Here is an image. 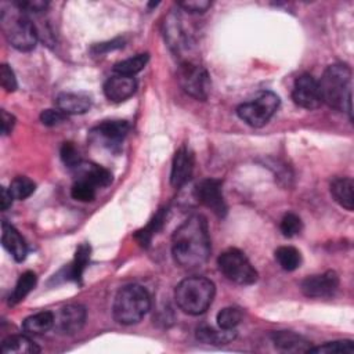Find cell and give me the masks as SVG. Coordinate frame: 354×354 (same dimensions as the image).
<instances>
[{
  "label": "cell",
  "instance_id": "1",
  "mask_svg": "<svg viewBox=\"0 0 354 354\" xmlns=\"http://www.w3.org/2000/svg\"><path fill=\"white\" fill-rule=\"evenodd\" d=\"M171 254L183 268L203 266L210 254L207 221L202 214L189 216L171 236Z\"/></svg>",
  "mask_w": 354,
  "mask_h": 354
},
{
  "label": "cell",
  "instance_id": "2",
  "mask_svg": "<svg viewBox=\"0 0 354 354\" xmlns=\"http://www.w3.org/2000/svg\"><path fill=\"white\" fill-rule=\"evenodd\" d=\"M350 82L351 69L346 64H332L325 69L318 86L322 102L339 111L347 108L351 119Z\"/></svg>",
  "mask_w": 354,
  "mask_h": 354
},
{
  "label": "cell",
  "instance_id": "3",
  "mask_svg": "<svg viewBox=\"0 0 354 354\" xmlns=\"http://www.w3.org/2000/svg\"><path fill=\"white\" fill-rule=\"evenodd\" d=\"M214 283L205 277H189L183 279L174 290L177 306L189 315L203 314L214 299Z\"/></svg>",
  "mask_w": 354,
  "mask_h": 354
},
{
  "label": "cell",
  "instance_id": "4",
  "mask_svg": "<svg viewBox=\"0 0 354 354\" xmlns=\"http://www.w3.org/2000/svg\"><path fill=\"white\" fill-rule=\"evenodd\" d=\"M151 307V297L145 288L130 283L120 288L113 300V318L122 325L140 322Z\"/></svg>",
  "mask_w": 354,
  "mask_h": 354
},
{
  "label": "cell",
  "instance_id": "5",
  "mask_svg": "<svg viewBox=\"0 0 354 354\" xmlns=\"http://www.w3.org/2000/svg\"><path fill=\"white\" fill-rule=\"evenodd\" d=\"M1 29L7 41L19 51H30L37 41V30L29 17L12 6L1 10Z\"/></svg>",
  "mask_w": 354,
  "mask_h": 354
},
{
  "label": "cell",
  "instance_id": "6",
  "mask_svg": "<svg viewBox=\"0 0 354 354\" xmlns=\"http://www.w3.org/2000/svg\"><path fill=\"white\" fill-rule=\"evenodd\" d=\"M279 106V97L272 91H261L250 101L242 102L236 108L241 120L252 127H261L268 123Z\"/></svg>",
  "mask_w": 354,
  "mask_h": 354
},
{
  "label": "cell",
  "instance_id": "7",
  "mask_svg": "<svg viewBox=\"0 0 354 354\" xmlns=\"http://www.w3.org/2000/svg\"><path fill=\"white\" fill-rule=\"evenodd\" d=\"M220 271L232 282L239 285H252L257 281V271L248 257L235 248L224 250L217 260Z\"/></svg>",
  "mask_w": 354,
  "mask_h": 354
},
{
  "label": "cell",
  "instance_id": "8",
  "mask_svg": "<svg viewBox=\"0 0 354 354\" xmlns=\"http://www.w3.org/2000/svg\"><path fill=\"white\" fill-rule=\"evenodd\" d=\"M177 79L181 88L188 95L201 101H205L207 98L212 83L207 71L202 65L191 59L183 61L177 72Z\"/></svg>",
  "mask_w": 354,
  "mask_h": 354
},
{
  "label": "cell",
  "instance_id": "9",
  "mask_svg": "<svg viewBox=\"0 0 354 354\" xmlns=\"http://www.w3.org/2000/svg\"><path fill=\"white\" fill-rule=\"evenodd\" d=\"M195 198L199 203L210 209L218 217L227 213V205L223 196L221 181L217 178H205L195 187Z\"/></svg>",
  "mask_w": 354,
  "mask_h": 354
},
{
  "label": "cell",
  "instance_id": "10",
  "mask_svg": "<svg viewBox=\"0 0 354 354\" xmlns=\"http://www.w3.org/2000/svg\"><path fill=\"white\" fill-rule=\"evenodd\" d=\"M292 98L295 104L304 109H317L322 104L318 80L310 73H303L296 77L292 88Z\"/></svg>",
  "mask_w": 354,
  "mask_h": 354
},
{
  "label": "cell",
  "instance_id": "11",
  "mask_svg": "<svg viewBox=\"0 0 354 354\" xmlns=\"http://www.w3.org/2000/svg\"><path fill=\"white\" fill-rule=\"evenodd\" d=\"M339 288V275L329 270L318 275L307 277L301 281L300 289L304 296L313 299L330 297Z\"/></svg>",
  "mask_w": 354,
  "mask_h": 354
},
{
  "label": "cell",
  "instance_id": "12",
  "mask_svg": "<svg viewBox=\"0 0 354 354\" xmlns=\"http://www.w3.org/2000/svg\"><path fill=\"white\" fill-rule=\"evenodd\" d=\"M130 124L126 120H105L91 129L90 136L94 141L109 149L118 148L127 136Z\"/></svg>",
  "mask_w": 354,
  "mask_h": 354
},
{
  "label": "cell",
  "instance_id": "13",
  "mask_svg": "<svg viewBox=\"0 0 354 354\" xmlns=\"http://www.w3.org/2000/svg\"><path fill=\"white\" fill-rule=\"evenodd\" d=\"M183 22L180 14H170L165 21V39L169 47L178 55H183L192 44L191 32L189 29L187 30Z\"/></svg>",
  "mask_w": 354,
  "mask_h": 354
},
{
  "label": "cell",
  "instance_id": "14",
  "mask_svg": "<svg viewBox=\"0 0 354 354\" xmlns=\"http://www.w3.org/2000/svg\"><path fill=\"white\" fill-rule=\"evenodd\" d=\"M194 153L188 147L183 145L176 151L170 173V183L174 188H180L189 181L194 171Z\"/></svg>",
  "mask_w": 354,
  "mask_h": 354
},
{
  "label": "cell",
  "instance_id": "15",
  "mask_svg": "<svg viewBox=\"0 0 354 354\" xmlns=\"http://www.w3.org/2000/svg\"><path fill=\"white\" fill-rule=\"evenodd\" d=\"M86 308L80 304H68L62 307L55 317V328L64 335L77 333L86 322Z\"/></svg>",
  "mask_w": 354,
  "mask_h": 354
},
{
  "label": "cell",
  "instance_id": "16",
  "mask_svg": "<svg viewBox=\"0 0 354 354\" xmlns=\"http://www.w3.org/2000/svg\"><path fill=\"white\" fill-rule=\"evenodd\" d=\"M137 90V82L131 76L115 75L104 83V94L112 102H123Z\"/></svg>",
  "mask_w": 354,
  "mask_h": 354
},
{
  "label": "cell",
  "instance_id": "17",
  "mask_svg": "<svg viewBox=\"0 0 354 354\" xmlns=\"http://www.w3.org/2000/svg\"><path fill=\"white\" fill-rule=\"evenodd\" d=\"M271 340L278 350L285 353H310L313 348L311 342L290 330L272 332Z\"/></svg>",
  "mask_w": 354,
  "mask_h": 354
},
{
  "label": "cell",
  "instance_id": "18",
  "mask_svg": "<svg viewBox=\"0 0 354 354\" xmlns=\"http://www.w3.org/2000/svg\"><path fill=\"white\" fill-rule=\"evenodd\" d=\"M1 243L15 261L21 263L26 259L28 248L24 238L11 224L6 221L1 224Z\"/></svg>",
  "mask_w": 354,
  "mask_h": 354
},
{
  "label": "cell",
  "instance_id": "19",
  "mask_svg": "<svg viewBox=\"0 0 354 354\" xmlns=\"http://www.w3.org/2000/svg\"><path fill=\"white\" fill-rule=\"evenodd\" d=\"M55 102L57 108L66 115H82L91 106L90 97L80 93H59Z\"/></svg>",
  "mask_w": 354,
  "mask_h": 354
},
{
  "label": "cell",
  "instance_id": "20",
  "mask_svg": "<svg viewBox=\"0 0 354 354\" xmlns=\"http://www.w3.org/2000/svg\"><path fill=\"white\" fill-rule=\"evenodd\" d=\"M90 253H91V248L88 243H82L76 252H75V257L72 260V263L65 267L61 272L64 277V281H72V282H80L82 275L88 264L90 260Z\"/></svg>",
  "mask_w": 354,
  "mask_h": 354
},
{
  "label": "cell",
  "instance_id": "21",
  "mask_svg": "<svg viewBox=\"0 0 354 354\" xmlns=\"http://www.w3.org/2000/svg\"><path fill=\"white\" fill-rule=\"evenodd\" d=\"M73 169L77 171V178H84L93 183L95 187H106L112 183V173L100 165L80 162Z\"/></svg>",
  "mask_w": 354,
  "mask_h": 354
},
{
  "label": "cell",
  "instance_id": "22",
  "mask_svg": "<svg viewBox=\"0 0 354 354\" xmlns=\"http://www.w3.org/2000/svg\"><path fill=\"white\" fill-rule=\"evenodd\" d=\"M330 194L333 199L346 210L354 209V183L348 177H337L330 183Z\"/></svg>",
  "mask_w": 354,
  "mask_h": 354
},
{
  "label": "cell",
  "instance_id": "23",
  "mask_svg": "<svg viewBox=\"0 0 354 354\" xmlns=\"http://www.w3.org/2000/svg\"><path fill=\"white\" fill-rule=\"evenodd\" d=\"M55 317L51 311H39L26 317L22 322V329L29 335H43L54 326Z\"/></svg>",
  "mask_w": 354,
  "mask_h": 354
},
{
  "label": "cell",
  "instance_id": "24",
  "mask_svg": "<svg viewBox=\"0 0 354 354\" xmlns=\"http://www.w3.org/2000/svg\"><path fill=\"white\" fill-rule=\"evenodd\" d=\"M1 351L3 353H17V354H36L40 351V348L28 336L12 335L3 340Z\"/></svg>",
  "mask_w": 354,
  "mask_h": 354
},
{
  "label": "cell",
  "instance_id": "25",
  "mask_svg": "<svg viewBox=\"0 0 354 354\" xmlns=\"http://www.w3.org/2000/svg\"><path fill=\"white\" fill-rule=\"evenodd\" d=\"M166 214H167V209L158 210V213L151 218V221L144 228H141L136 232L134 236L141 246H148L151 243L153 235H156L158 231L162 230L165 220H166Z\"/></svg>",
  "mask_w": 354,
  "mask_h": 354
},
{
  "label": "cell",
  "instance_id": "26",
  "mask_svg": "<svg viewBox=\"0 0 354 354\" xmlns=\"http://www.w3.org/2000/svg\"><path fill=\"white\" fill-rule=\"evenodd\" d=\"M235 337V330H227V329H221L216 330L210 326L202 325L196 329V339L202 343L206 344H223V343H228Z\"/></svg>",
  "mask_w": 354,
  "mask_h": 354
},
{
  "label": "cell",
  "instance_id": "27",
  "mask_svg": "<svg viewBox=\"0 0 354 354\" xmlns=\"http://www.w3.org/2000/svg\"><path fill=\"white\" fill-rule=\"evenodd\" d=\"M36 281H37V277L33 271H25L17 281L15 288L8 297V303L17 304V303L22 301L29 295V292L35 288Z\"/></svg>",
  "mask_w": 354,
  "mask_h": 354
},
{
  "label": "cell",
  "instance_id": "28",
  "mask_svg": "<svg viewBox=\"0 0 354 354\" xmlns=\"http://www.w3.org/2000/svg\"><path fill=\"white\" fill-rule=\"evenodd\" d=\"M148 59H149V55L147 53L137 54L134 57H130V58L116 62L113 66V71L118 75H124V76L133 77L136 73L141 72L145 68V65L148 64Z\"/></svg>",
  "mask_w": 354,
  "mask_h": 354
},
{
  "label": "cell",
  "instance_id": "29",
  "mask_svg": "<svg viewBox=\"0 0 354 354\" xmlns=\"http://www.w3.org/2000/svg\"><path fill=\"white\" fill-rule=\"evenodd\" d=\"M275 260L285 271H295L300 267L301 254L293 246H281L275 250Z\"/></svg>",
  "mask_w": 354,
  "mask_h": 354
},
{
  "label": "cell",
  "instance_id": "30",
  "mask_svg": "<svg viewBox=\"0 0 354 354\" xmlns=\"http://www.w3.org/2000/svg\"><path fill=\"white\" fill-rule=\"evenodd\" d=\"M8 189H10L11 195L14 196V199L24 201V199L29 198V196L35 192L36 184H35L29 177L18 176V177H15V178L11 181Z\"/></svg>",
  "mask_w": 354,
  "mask_h": 354
},
{
  "label": "cell",
  "instance_id": "31",
  "mask_svg": "<svg viewBox=\"0 0 354 354\" xmlns=\"http://www.w3.org/2000/svg\"><path fill=\"white\" fill-rule=\"evenodd\" d=\"M95 185L84 178H77L72 188H71V195L73 199L79 202H91L95 198Z\"/></svg>",
  "mask_w": 354,
  "mask_h": 354
},
{
  "label": "cell",
  "instance_id": "32",
  "mask_svg": "<svg viewBox=\"0 0 354 354\" xmlns=\"http://www.w3.org/2000/svg\"><path fill=\"white\" fill-rule=\"evenodd\" d=\"M310 353H325V354H353L354 343L353 340H335L326 342L322 346L313 347Z\"/></svg>",
  "mask_w": 354,
  "mask_h": 354
},
{
  "label": "cell",
  "instance_id": "33",
  "mask_svg": "<svg viewBox=\"0 0 354 354\" xmlns=\"http://www.w3.org/2000/svg\"><path fill=\"white\" fill-rule=\"evenodd\" d=\"M242 321V311L238 307H225L217 314V325L221 329H235L236 325Z\"/></svg>",
  "mask_w": 354,
  "mask_h": 354
},
{
  "label": "cell",
  "instance_id": "34",
  "mask_svg": "<svg viewBox=\"0 0 354 354\" xmlns=\"http://www.w3.org/2000/svg\"><path fill=\"white\" fill-rule=\"evenodd\" d=\"M301 227H303L301 220L295 213H286L282 217L281 224H279V230H281L282 235L286 238H292V236L297 235L301 231Z\"/></svg>",
  "mask_w": 354,
  "mask_h": 354
},
{
  "label": "cell",
  "instance_id": "35",
  "mask_svg": "<svg viewBox=\"0 0 354 354\" xmlns=\"http://www.w3.org/2000/svg\"><path fill=\"white\" fill-rule=\"evenodd\" d=\"M12 6L28 15V14H39L46 11L48 7V3L43 0H15L12 1Z\"/></svg>",
  "mask_w": 354,
  "mask_h": 354
},
{
  "label": "cell",
  "instance_id": "36",
  "mask_svg": "<svg viewBox=\"0 0 354 354\" xmlns=\"http://www.w3.org/2000/svg\"><path fill=\"white\" fill-rule=\"evenodd\" d=\"M59 155H61V159L62 162L68 166V167H76L82 160H80V156H79V151L76 149V147L73 145V142L68 141V142H64L62 147H61V151H59Z\"/></svg>",
  "mask_w": 354,
  "mask_h": 354
},
{
  "label": "cell",
  "instance_id": "37",
  "mask_svg": "<svg viewBox=\"0 0 354 354\" xmlns=\"http://www.w3.org/2000/svg\"><path fill=\"white\" fill-rule=\"evenodd\" d=\"M177 6L183 11H187L191 14H202L212 6V3L209 0H184L177 3Z\"/></svg>",
  "mask_w": 354,
  "mask_h": 354
},
{
  "label": "cell",
  "instance_id": "38",
  "mask_svg": "<svg viewBox=\"0 0 354 354\" xmlns=\"http://www.w3.org/2000/svg\"><path fill=\"white\" fill-rule=\"evenodd\" d=\"M0 82H1V86H3V88L6 91L12 93V91L17 90L15 75H14L12 69L7 64H3L0 66Z\"/></svg>",
  "mask_w": 354,
  "mask_h": 354
},
{
  "label": "cell",
  "instance_id": "39",
  "mask_svg": "<svg viewBox=\"0 0 354 354\" xmlns=\"http://www.w3.org/2000/svg\"><path fill=\"white\" fill-rule=\"evenodd\" d=\"M66 113H64L61 109H44L40 113V120L44 126H57L62 123L66 119Z\"/></svg>",
  "mask_w": 354,
  "mask_h": 354
},
{
  "label": "cell",
  "instance_id": "40",
  "mask_svg": "<svg viewBox=\"0 0 354 354\" xmlns=\"http://www.w3.org/2000/svg\"><path fill=\"white\" fill-rule=\"evenodd\" d=\"M120 47H123V40L122 39H113L111 41H104V43H98V44L93 46L91 53L98 55V54H104V53H108V51H112V50H116V48H120Z\"/></svg>",
  "mask_w": 354,
  "mask_h": 354
},
{
  "label": "cell",
  "instance_id": "41",
  "mask_svg": "<svg viewBox=\"0 0 354 354\" xmlns=\"http://www.w3.org/2000/svg\"><path fill=\"white\" fill-rule=\"evenodd\" d=\"M14 124H15V118L3 109L1 111V133L4 136L10 134L14 129Z\"/></svg>",
  "mask_w": 354,
  "mask_h": 354
},
{
  "label": "cell",
  "instance_id": "42",
  "mask_svg": "<svg viewBox=\"0 0 354 354\" xmlns=\"http://www.w3.org/2000/svg\"><path fill=\"white\" fill-rule=\"evenodd\" d=\"M12 199H14V196L11 195L10 189L6 187H1V199H0L1 210H7L12 205Z\"/></svg>",
  "mask_w": 354,
  "mask_h": 354
}]
</instances>
